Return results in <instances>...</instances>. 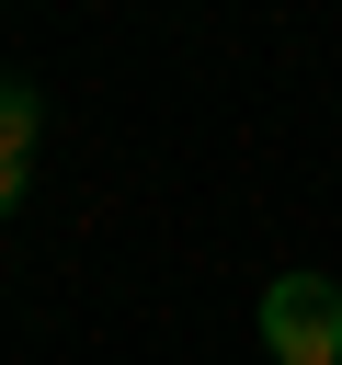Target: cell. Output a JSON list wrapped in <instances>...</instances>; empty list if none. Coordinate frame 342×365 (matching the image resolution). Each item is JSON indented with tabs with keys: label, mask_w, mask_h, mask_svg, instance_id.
I'll return each instance as SVG.
<instances>
[{
	"label": "cell",
	"mask_w": 342,
	"mask_h": 365,
	"mask_svg": "<svg viewBox=\"0 0 342 365\" xmlns=\"http://www.w3.org/2000/svg\"><path fill=\"white\" fill-rule=\"evenodd\" d=\"M262 354L274 365H342V285L331 274H274L262 285Z\"/></svg>",
	"instance_id": "obj_1"
},
{
	"label": "cell",
	"mask_w": 342,
	"mask_h": 365,
	"mask_svg": "<svg viewBox=\"0 0 342 365\" xmlns=\"http://www.w3.org/2000/svg\"><path fill=\"white\" fill-rule=\"evenodd\" d=\"M23 194H34V171H11V160H0V217H11Z\"/></svg>",
	"instance_id": "obj_3"
},
{
	"label": "cell",
	"mask_w": 342,
	"mask_h": 365,
	"mask_svg": "<svg viewBox=\"0 0 342 365\" xmlns=\"http://www.w3.org/2000/svg\"><path fill=\"white\" fill-rule=\"evenodd\" d=\"M34 125H46L34 80H0V160H11V171H34Z\"/></svg>",
	"instance_id": "obj_2"
}]
</instances>
